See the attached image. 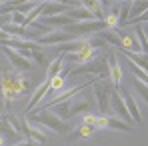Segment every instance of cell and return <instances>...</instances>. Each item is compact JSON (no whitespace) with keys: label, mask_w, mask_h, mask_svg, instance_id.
I'll list each match as a JSON object with an SVG mask.
<instances>
[{"label":"cell","mask_w":148,"mask_h":146,"mask_svg":"<svg viewBox=\"0 0 148 146\" xmlns=\"http://www.w3.org/2000/svg\"><path fill=\"white\" fill-rule=\"evenodd\" d=\"M0 90L4 94V106L8 108L10 100L30 94V84H28V80H24V76L20 72H4L0 78Z\"/></svg>","instance_id":"obj_1"},{"label":"cell","mask_w":148,"mask_h":146,"mask_svg":"<svg viewBox=\"0 0 148 146\" xmlns=\"http://www.w3.org/2000/svg\"><path fill=\"white\" fill-rule=\"evenodd\" d=\"M26 118H28L30 124H42V126L50 128L52 132H56V134H60V136H64V134H70V132H72L70 124H66V120H62V118H60L56 112H52V110L30 112V114H26Z\"/></svg>","instance_id":"obj_2"},{"label":"cell","mask_w":148,"mask_h":146,"mask_svg":"<svg viewBox=\"0 0 148 146\" xmlns=\"http://www.w3.org/2000/svg\"><path fill=\"white\" fill-rule=\"evenodd\" d=\"M78 74H96L100 80H106L110 82V66H108V52L102 50L96 58L80 64L70 70V76H78Z\"/></svg>","instance_id":"obj_3"},{"label":"cell","mask_w":148,"mask_h":146,"mask_svg":"<svg viewBox=\"0 0 148 146\" xmlns=\"http://www.w3.org/2000/svg\"><path fill=\"white\" fill-rule=\"evenodd\" d=\"M58 106V116L62 118V120H68V118H72L76 114H80V112H90V100L84 96H74L70 100H66V102H62V104H56Z\"/></svg>","instance_id":"obj_4"},{"label":"cell","mask_w":148,"mask_h":146,"mask_svg":"<svg viewBox=\"0 0 148 146\" xmlns=\"http://www.w3.org/2000/svg\"><path fill=\"white\" fill-rule=\"evenodd\" d=\"M94 88V94H96V102H98V110L106 116V112L110 110V96L114 92V86L106 80H98L92 84Z\"/></svg>","instance_id":"obj_5"},{"label":"cell","mask_w":148,"mask_h":146,"mask_svg":"<svg viewBox=\"0 0 148 146\" xmlns=\"http://www.w3.org/2000/svg\"><path fill=\"white\" fill-rule=\"evenodd\" d=\"M76 40L70 32H66V30H62V28H58V30H50L48 34H40V38H38V44H50V46H60V44H68V42H72Z\"/></svg>","instance_id":"obj_6"},{"label":"cell","mask_w":148,"mask_h":146,"mask_svg":"<svg viewBox=\"0 0 148 146\" xmlns=\"http://www.w3.org/2000/svg\"><path fill=\"white\" fill-rule=\"evenodd\" d=\"M110 108L114 110L116 118H120V120H124L126 124L134 126V120H132V116L128 114V108H126V104H124V100H122V96H120L118 90H114L112 96H110Z\"/></svg>","instance_id":"obj_7"},{"label":"cell","mask_w":148,"mask_h":146,"mask_svg":"<svg viewBox=\"0 0 148 146\" xmlns=\"http://www.w3.org/2000/svg\"><path fill=\"white\" fill-rule=\"evenodd\" d=\"M2 50H4V54L8 56V60H10V64L14 68H18V70H32L34 68V62H30V58H26L18 50L8 48V46H2Z\"/></svg>","instance_id":"obj_8"},{"label":"cell","mask_w":148,"mask_h":146,"mask_svg":"<svg viewBox=\"0 0 148 146\" xmlns=\"http://www.w3.org/2000/svg\"><path fill=\"white\" fill-rule=\"evenodd\" d=\"M108 66H110V82H112L114 90H120V84H122V70H120V64H118L114 52H108Z\"/></svg>","instance_id":"obj_9"},{"label":"cell","mask_w":148,"mask_h":146,"mask_svg":"<svg viewBox=\"0 0 148 146\" xmlns=\"http://www.w3.org/2000/svg\"><path fill=\"white\" fill-rule=\"evenodd\" d=\"M68 2H42V14L40 18H48V16H58V14H66L68 12Z\"/></svg>","instance_id":"obj_10"},{"label":"cell","mask_w":148,"mask_h":146,"mask_svg":"<svg viewBox=\"0 0 148 146\" xmlns=\"http://www.w3.org/2000/svg\"><path fill=\"white\" fill-rule=\"evenodd\" d=\"M66 16L72 20L74 24H78V22H92V20H96V18H94V14H90L84 6H80V2H78V8H76V6H70V8H68Z\"/></svg>","instance_id":"obj_11"},{"label":"cell","mask_w":148,"mask_h":146,"mask_svg":"<svg viewBox=\"0 0 148 146\" xmlns=\"http://www.w3.org/2000/svg\"><path fill=\"white\" fill-rule=\"evenodd\" d=\"M0 136H4L6 140H12L14 144H16V142H22V134H18V132L14 130V126L8 122V116H6V114L0 116Z\"/></svg>","instance_id":"obj_12"},{"label":"cell","mask_w":148,"mask_h":146,"mask_svg":"<svg viewBox=\"0 0 148 146\" xmlns=\"http://www.w3.org/2000/svg\"><path fill=\"white\" fill-rule=\"evenodd\" d=\"M120 92V96H122V100H124V104H126V108H128V114L132 116V120H134V124H142V114H140V108L136 106V102H134V98L130 96L126 90H118Z\"/></svg>","instance_id":"obj_13"},{"label":"cell","mask_w":148,"mask_h":146,"mask_svg":"<svg viewBox=\"0 0 148 146\" xmlns=\"http://www.w3.org/2000/svg\"><path fill=\"white\" fill-rule=\"evenodd\" d=\"M50 92V80H44V84H40L34 92H32V96H30V102H28V106H26V114H30L34 108H36V104L42 100V98L46 96Z\"/></svg>","instance_id":"obj_14"},{"label":"cell","mask_w":148,"mask_h":146,"mask_svg":"<svg viewBox=\"0 0 148 146\" xmlns=\"http://www.w3.org/2000/svg\"><path fill=\"white\" fill-rule=\"evenodd\" d=\"M40 22L44 26H58V28H66V26L74 24L66 14H58V16H48V18H40Z\"/></svg>","instance_id":"obj_15"},{"label":"cell","mask_w":148,"mask_h":146,"mask_svg":"<svg viewBox=\"0 0 148 146\" xmlns=\"http://www.w3.org/2000/svg\"><path fill=\"white\" fill-rule=\"evenodd\" d=\"M122 54L132 64H136L138 68H142L144 72H148V56L146 54H142V52H122Z\"/></svg>","instance_id":"obj_16"},{"label":"cell","mask_w":148,"mask_h":146,"mask_svg":"<svg viewBox=\"0 0 148 146\" xmlns=\"http://www.w3.org/2000/svg\"><path fill=\"white\" fill-rule=\"evenodd\" d=\"M100 40H104L106 44H112V46H116V48H122V40H120V36L114 32V30H110V28H106V30H102L96 34Z\"/></svg>","instance_id":"obj_17"},{"label":"cell","mask_w":148,"mask_h":146,"mask_svg":"<svg viewBox=\"0 0 148 146\" xmlns=\"http://www.w3.org/2000/svg\"><path fill=\"white\" fill-rule=\"evenodd\" d=\"M132 32H134L136 40H138V44H140L142 54H146V56H148V36H146V32H144V28H142L140 24H134V26H132Z\"/></svg>","instance_id":"obj_18"},{"label":"cell","mask_w":148,"mask_h":146,"mask_svg":"<svg viewBox=\"0 0 148 146\" xmlns=\"http://www.w3.org/2000/svg\"><path fill=\"white\" fill-rule=\"evenodd\" d=\"M118 14H120V4H114V8L104 16V22H106V28H110V30H116L118 28Z\"/></svg>","instance_id":"obj_19"},{"label":"cell","mask_w":148,"mask_h":146,"mask_svg":"<svg viewBox=\"0 0 148 146\" xmlns=\"http://www.w3.org/2000/svg\"><path fill=\"white\" fill-rule=\"evenodd\" d=\"M106 126L112 128V130H122V132H132V130H134V126L126 124L124 120L116 118V116H108V118H106Z\"/></svg>","instance_id":"obj_20"},{"label":"cell","mask_w":148,"mask_h":146,"mask_svg":"<svg viewBox=\"0 0 148 146\" xmlns=\"http://www.w3.org/2000/svg\"><path fill=\"white\" fill-rule=\"evenodd\" d=\"M80 6H84L90 14H94L96 20H104V12H102V2H80Z\"/></svg>","instance_id":"obj_21"},{"label":"cell","mask_w":148,"mask_h":146,"mask_svg":"<svg viewBox=\"0 0 148 146\" xmlns=\"http://www.w3.org/2000/svg\"><path fill=\"white\" fill-rule=\"evenodd\" d=\"M62 64H64V56H60V58H56V60H52L48 64V72H46V80H52L54 76H58L60 70H62Z\"/></svg>","instance_id":"obj_22"},{"label":"cell","mask_w":148,"mask_h":146,"mask_svg":"<svg viewBox=\"0 0 148 146\" xmlns=\"http://www.w3.org/2000/svg\"><path fill=\"white\" fill-rule=\"evenodd\" d=\"M130 6H132V2H122L120 4V14H118V28H126V22H128V18H130Z\"/></svg>","instance_id":"obj_23"},{"label":"cell","mask_w":148,"mask_h":146,"mask_svg":"<svg viewBox=\"0 0 148 146\" xmlns=\"http://www.w3.org/2000/svg\"><path fill=\"white\" fill-rule=\"evenodd\" d=\"M30 140H34L36 144H44L48 138H46V134H44L36 124H30Z\"/></svg>","instance_id":"obj_24"},{"label":"cell","mask_w":148,"mask_h":146,"mask_svg":"<svg viewBox=\"0 0 148 146\" xmlns=\"http://www.w3.org/2000/svg\"><path fill=\"white\" fill-rule=\"evenodd\" d=\"M32 60H34V64L40 66V68H46V66H48V58H46V54L42 52V48L32 52Z\"/></svg>","instance_id":"obj_25"},{"label":"cell","mask_w":148,"mask_h":146,"mask_svg":"<svg viewBox=\"0 0 148 146\" xmlns=\"http://www.w3.org/2000/svg\"><path fill=\"white\" fill-rule=\"evenodd\" d=\"M94 132H96V128H94V126H86V124H82V126L76 130V134L82 136V138H90Z\"/></svg>","instance_id":"obj_26"},{"label":"cell","mask_w":148,"mask_h":146,"mask_svg":"<svg viewBox=\"0 0 148 146\" xmlns=\"http://www.w3.org/2000/svg\"><path fill=\"white\" fill-rule=\"evenodd\" d=\"M134 86H136V90H138V94H140V96H142V98H144V100L148 102V86H146V84L134 78Z\"/></svg>","instance_id":"obj_27"},{"label":"cell","mask_w":148,"mask_h":146,"mask_svg":"<svg viewBox=\"0 0 148 146\" xmlns=\"http://www.w3.org/2000/svg\"><path fill=\"white\" fill-rule=\"evenodd\" d=\"M96 120H98V116H94V114H90V112L84 114V124H86V126H94V128H96Z\"/></svg>","instance_id":"obj_28"},{"label":"cell","mask_w":148,"mask_h":146,"mask_svg":"<svg viewBox=\"0 0 148 146\" xmlns=\"http://www.w3.org/2000/svg\"><path fill=\"white\" fill-rule=\"evenodd\" d=\"M106 118H108V116H104V114L98 116V120H96V130H100V128H108V126H106Z\"/></svg>","instance_id":"obj_29"},{"label":"cell","mask_w":148,"mask_h":146,"mask_svg":"<svg viewBox=\"0 0 148 146\" xmlns=\"http://www.w3.org/2000/svg\"><path fill=\"white\" fill-rule=\"evenodd\" d=\"M12 146H36V142L34 140H22V142H16V144Z\"/></svg>","instance_id":"obj_30"},{"label":"cell","mask_w":148,"mask_h":146,"mask_svg":"<svg viewBox=\"0 0 148 146\" xmlns=\"http://www.w3.org/2000/svg\"><path fill=\"white\" fill-rule=\"evenodd\" d=\"M6 142H8V140H6L4 136H0V146H6Z\"/></svg>","instance_id":"obj_31"},{"label":"cell","mask_w":148,"mask_h":146,"mask_svg":"<svg viewBox=\"0 0 148 146\" xmlns=\"http://www.w3.org/2000/svg\"><path fill=\"white\" fill-rule=\"evenodd\" d=\"M2 70H4V68H2V64H0V72H2Z\"/></svg>","instance_id":"obj_32"},{"label":"cell","mask_w":148,"mask_h":146,"mask_svg":"<svg viewBox=\"0 0 148 146\" xmlns=\"http://www.w3.org/2000/svg\"><path fill=\"white\" fill-rule=\"evenodd\" d=\"M146 36H148V34H146Z\"/></svg>","instance_id":"obj_33"}]
</instances>
